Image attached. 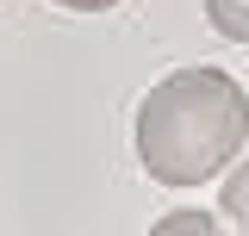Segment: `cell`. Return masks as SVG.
<instances>
[{
  "label": "cell",
  "mask_w": 249,
  "mask_h": 236,
  "mask_svg": "<svg viewBox=\"0 0 249 236\" xmlns=\"http://www.w3.org/2000/svg\"><path fill=\"white\" fill-rule=\"evenodd\" d=\"M56 6H69V13H106V6H119V0H56Z\"/></svg>",
  "instance_id": "cell-5"
},
{
  "label": "cell",
  "mask_w": 249,
  "mask_h": 236,
  "mask_svg": "<svg viewBox=\"0 0 249 236\" xmlns=\"http://www.w3.org/2000/svg\"><path fill=\"white\" fill-rule=\"evenodd\" d=\"M218 205H224V218L237 224V236H249V155L224 174V186H218Z\"/></svg>",
  "instance_id": "cell-2"
},
{
  "label": "cell",
  "mask_w": 249,
  "mask_h": 236,
  "mask_svg": "<svg viewBox=\"0 0 249 236\" xmlns=\"http://www.w3.org/2000/svg\"><path fill=\"white\" fill-rule=\"evenodd\" d=\"M150 236H231V230L218 224L212 211H162L150 224Z\"/></svg>",
  "instance_id": "cell-3"
},
{
  "label": "cell",
  "mask_w": 249,
  "mask_h": 236,
  "mask_svg": "<svg viewBox=\"0 0 249 236\" xmlns=\"http://www.w3.org/2000/svg\"><path fill=\"white\" fill-rule=\"evenodd\" d=\"M249 143V93L231 68H175L137 100V162L162 186H199Z\"/></svg>",
  "instance_id": "cell-1"
},
{
  "label": "cell",
  "mask_w": 249,
  "mask_h": 236,
  "mask_svg": "<svg viewBox=\"0 0 249 236\" xmlns=\"http://www.w3.org/2000/svg\"><path fill=\"white\" fill-rule=\"evenodd\" d=\"M206 19H212L218 37L231 44H249V0H206Z\"/></svg>",
  "instance_id": "cell-4"
}]
</instances>
